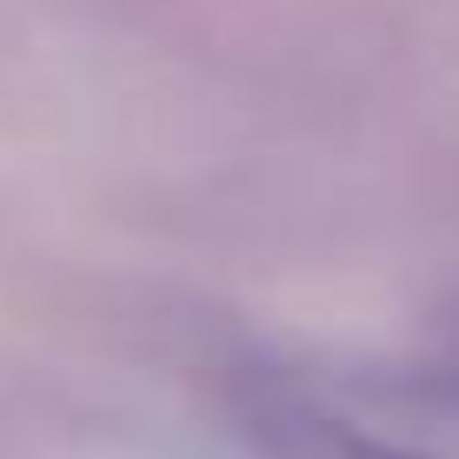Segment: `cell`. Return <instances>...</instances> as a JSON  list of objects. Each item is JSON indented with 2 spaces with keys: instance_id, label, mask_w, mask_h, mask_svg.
<instances>
[{
  "instance_id": "cell-1",
  "label": "cell",
  "mask_w": 459,
  "mask_h": 459,
  "mask_svg": "<svg viewBox=\"0 0 459 459\" xmlns=\"http://www.w3.org/2000/svg\"><path fill=\"white\" fill-rule=\"evenodd\" d=\"M247 433L266 459H433L420 446H400V439H379L367 426L326 413L320 400H299V393H253L247 406Z\"/></svg>"
},
{
  "instance_id": "cell-2",
  "label": "cell",
  "mask_w": 459,
  "mask_h": 459,
  "mask_svg": "<svg viewBox=\"0 0 459 459\" xmlns=\"http://www.w3.org/2000/svg\"><path fill=\"white\" fill-rule=\"evenodd\" d=\"M453 406H459V379H453Z\"/></svg>"
}]
</instances>
